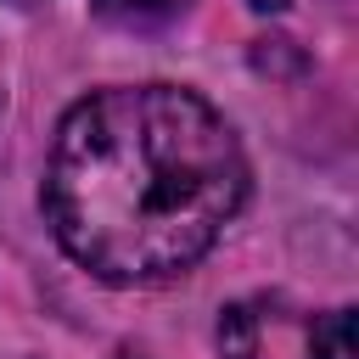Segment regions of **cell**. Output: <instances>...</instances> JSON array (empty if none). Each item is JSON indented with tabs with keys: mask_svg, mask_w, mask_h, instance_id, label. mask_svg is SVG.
<instances>
[{
	"mask_svg": "<svg viewBox=\"0 0 359 359\" xmlns=\"http://www.w3.org/2000/svg\"><path fill=\"white\" fill-rule=\"evenodd\" d=\"M247 151L185 84H107L67 107L45 157V224L107 286L185 275L247 202Z\"/></svg>",
	"mask_w": 359,
	"mask_h": 359,
	"instance_id": "obj_1",
	"label": "cell"
},
{
	"mask_svg": "<svg viewBox=\"0 0 359 359\" xmlns=\"http://www.w3.org/2000/svg\"><path fill=\"white\" fill-rule=\"evenodd\" d=\"M185 6H191V0H90V11H95L101 22H112V28H135V34L174 22Z\"/></svg>",
	"mask_w": 359,
	"mask_h": 359,
	"instance_id": "obj_2",
	"label": "cell"
},
{
	"mask_svg": "<svg viewBox=\"0 0 359 359\" xmlns=\"http://www.w3.org/2000/svg\"><path fill=\"white\" fill-rule=\"evenodd\" d=\"M309 359H353V309H331L309 325Z\"/></svg>",
	"mask_w": 359,
	"mask_h": 359,
	"instance_id": "obj_3",
	"label": "cell"
},
{
	"mask_svg": "<svg viewBox=\"0 0 359 359\" xmlns=\"http://www.w3.org/2000/svg\"><path fill=\"white\" fill-rule=\"evenodd\" d=\"M219 359H252V314L241 303L219 314Z\"/></svg>",
	"mask_w": 359,
	"mask_h": 359,
	"instance_id": "obj_4",
	"label": "cell"
},
{
	"mask_svg": "<svg viewBox=\"0 0 359 359\" xmlns=\"http://www.w3.org/2000/svg\"><path fill=\"white\" fill-rule=\"evenodd\" d=\"M247 6H252V11H280L286 0H247Z\"/></svg>",
	"mask_w": 359,
	"mask_h": 359,
	"instance_id": "obj_5",
	"label": "cell"
},
{
	"mask_svg": "<svg viewBox=\"0 0 359 359\" xmlns=\"http://www.w3.org/2000/svg\"><path fill=\"white\" fill-rule=\"evenodd\" d=\"M6 6H22V11H34V6H45V0H6Z\"/></svg>",
	"mask_w": 359,
	"mask_h": 359,
	"instance_id": "obj_6",
	"label": "cell"
},
{
	"mask_svg": "<svg viewBox=\"0 0 359 359\" xmlns=\"http://www.w3.org/2000/svg\"><path fill=\"white\" fill-rule=\"evenodd\" d=\"M118 359H146V353H135V348H123V353H118Z\"/></svg>",
	"mask_w": 359,
	"mask_h": 359,
	"instance_id": "obj_7",
	"label": "cell"
}]
</instances>
